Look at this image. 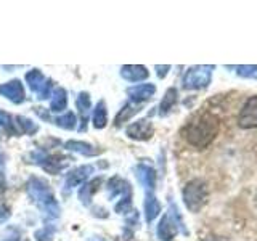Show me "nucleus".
Returning a JSON list of instances; mask_svg holds the SVG:
<instances>
[{
  "label": "nucleus",
  "instance_id": "nucleus-1",
  "mask_svg": "<svg viewBox=\"0 0 257 241\" xmlns=\"http://www.w3.org/2000/svg\"><path fill=\"white\" fill-rule=\"evenodd\" d=\"M219 117L212 112H199L185 127V139L191 147L203 150L209 147L219 134Z\"/></svg>",
  "mask_w": 257,
  "mask_h": 241
},
{
  "label": "nucleus",
  "instance_id": "nucleus-2",
  "mask_svg": "<svg viewBox=\"0 0 257 241\" xmlns=\"http://www.w3.org/2000/svg\"><path fill=\"white\" fill-rule=\"evenodd\" d=\"M207 183L201 179H195L187 183L183 190V201L191 212H198L207 201Z\"/></svg>",
  "mask_w": 257,
  "mask_h": 241
},
{
  "label": "nucleus",
  "instance_id": "nucleus-3",
  "mask_svg": "<svg viewBox=\"0 0 257 241\" xmlns=\"http://www.w3.org/2000/svg\"><path fill=\"white\" fill-rule=\"evenodd\" d=\"M214 66H195L185 74V88H204L211 82Z\"/></svg>",
  "mask_w": 257,
  "mask_h": 241
},
{
  "label": "nucleus",
  "instance_id": "nucleus-4",
  "mask_svg": "<svg viewBox=\"0 0 257 241\" xmlns=\"http://www.w3.org/2000/svg\"><path fill=\"white\" fill-rule=\"evenodd\" d=\"M238 124L243 129H255L257 127V95L251 96L238 114Z\"/></svg>",
  "mask_w": 257,
  "mask_h": 241
},
{
  "label": "nucleus",
  "instance_id": "nucleus-5",
  "mask_svg": "<svg viewBox=\"0 0 257 241\" xmlns=\"http://www.w3.org/2000/svg\"><path fill=\"white\" fill-rule=\"evenodd\" d=\"M153 134V127L148 120H139L134 126L128 129V135L134 137V139H148Z\"/></svg>",
  "mask_w": 257,
  "mask_h": 241
},
{
  "label": "nucleus",
  "instance_id": "nucleus-6",
  "mask_svg": "<svg viewBox=\"0 0 257 241\" xmlns=\"http://www.w3.org/2000/svg\"><path fill=\"white\" fill-rule=\"evenodd\" d=\"M158 235H159L161 239H164V241L172 239L174 235H175V227H174V223L171 222V219H169L167 215L163 217V220H161V223H159Z\"/></svg>",
  "mask_w": 257,
  "mask_h": 241
},
{
  "label": "nucleus",
  "instance_id": "nucleus-7",
  "mask_svg": "<svg viewBox=\"0 0 257 241\" xmlns=\"http://www.w3.org/2000/svg\"><path fill=\"white\" fill-rule=\"evenodd\" d=\"M156 92V88L150 85V84H145V85H139L131 90V95L134 96L135 100H148L150 96Z\"/></svg>",
  "mask_w": 257,
  "mask_h": 241
},
{
  "label": "nucleus",
  "instance_id": "nucleus-8",
  "mask_svg": "<svg viewBox=\"0 0 257 241\" xmlns=\"http://www.w3.org/2000/svg\"><path fill=\"white\" fill-rule=\"evenodd\" d=\"M122 76H125L131 80H140L148 76V71L143 66H127L122 69Z\"/></svg>",
  "mask_w": 257,
  "mask_h": 241
},
{
  "label": "nucleus",
  "instance_id": "nucleus-9",
  "mask_svg": "<svg viewBox=\"0 0 257 241\" xmlns=\"http://www.w3.org/2000/svg\"><path fill=\"white\" fill-rule=\"evenodd\" d=\"M175 101H177V90L175 88H171V90L166 92L164 100H163V103H161V112L166 114V112L174 106Z\"/></svg>",
  "mask_w": 257,
  "mask_h": 241
},
{
  "label": "nucleus",
  "instance_id": "nucleus-10",
  "mask_svg": "<svg viewBox=\"0 0 257 241\" xmlns=\"http://www.w3.org/2000/svg\"><path fill=\"white\" fill-rule=\"evenodd\" d=\"M158 212H159L158 201L155 198H148V201H147V219L153 220L158 215Z\"/></svg>",
  "mask_w": 257,
  "mask_h": 241
},
{
  "label": "nucleus",
  "instance_id": "nucleus-11",
  "mask_svg": "<svg viewBox=\"0 0 257 241\" xmlns=\"http://www.w3.org/2000/svg\"><path fill=\"white\" fill-rule=\"evenodd\" d=\"M236 69L241 77H252L257 74V66H238Z\"/></svg>",
  "mask_w": 257,
  "mask_h": 241
}]
</instances>
